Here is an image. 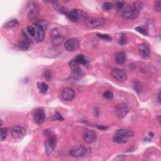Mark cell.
<instances>
[{"instance_id":"cell-1","label":"cell","mask_w":161,"mask_h":161,"mask_svg":"<svg viewBox=\"0 0 161 161\" xmlns=\"http://www.w3.org/2000/svg\"><path fill=\"white\" fill-rule=\"evenodd\" d=\"M142 7L143 3L142 1H135L124 10L123 16L125 19H134L138 16Z\"/></svg>"},{"instance_id":"cell-2","label":"cell","mask_w":161,"mask_h":161,"mask_svg":"<svg viewBox=\"0 0 161 161\" xmlns=\"http://www.w3.org/2000/svg\"><path fill=\"white\" fill-rule=\"evenodd\" d=\"M64 38L65 37L59 28H54L52 30L51 32V40L53 45L57 46L62 44Z\"/></svg>"},{"instance_id":"cell-3","label":"cell","mask_w":161,"mask_h":161,"mask_svg":"<svg viewBox=\"0 0 161 161\" xmlns=\"http://www.w3.org/2000/svg\"><path fill=\"white\" fill-rule=\"evenodd\" d=\"M79 45L80 43L77 38H71L66 42L64 47L68 52H75L79 47Z\"/></svg>"},{"instance_id":"cell-4","label":"cell","mask_w":161,"mask_h":161,"mask_svg":"<svg viewBox=\"0 0 161 161\" xmlns=\"http://www.w3.org/2000/svg\"><path fill=\"white\" fill-rule=\"evenodd\" d=\"M105 23V20L103 18H89L86 20V25L90 28H97L101 27Z\"/></svg>"},{"instance_id":"cell-5","label":"cell","mask_w":161,"mask_h":161,"mask_svg":"<svg viewBox=\"0 0 161 161\" xmlns=\"http://www.w3.org/2000/svg\"><path fill=\"white\" fill-rule=\"evenodd\" d=\"M128 112H129V109L127 105L125 103H120L114 108V113L120 119L124 118L128 114Z\"/></svg>"},{"instance_id":"cell-6","label":"cell","mask_w":161,"mask_h":161,"mask_svg":"<svg viewBox=\"0 0 161 161\" xmlns=\"http://www.w3.org/2000/svg\"><path fill=\"white\" fill-rule=\"evenodd\" d=\"M112 76L114 79L120 82H123L127 80V76L124 71L120 68L115 67L112 70Z\"/></svg>"},{"instance_id":"cell-7","label":"cell","mask_w":161,"mask_h":161,"mask_svg":"<svg viewBox=\"0 0 161 161\" xmlns=\"http://www.w3.org/2000/svg\"><path fill=\"white\" fill-rule=\"evenodd\" d=\"M138 52L140 57L144 59H147L151 55V49L146 43H142L138 45Z\"/></svg>"},{"instance_id":"cell-8","label":"cell","mask_w":161,"mask_h":161,"mask_svg":"<svg viewBox=\"0 0 161 161\" xmlns=\"http://www.w3.org/2000/svg\"><path fill=\"white\" fill-rule=\"evenodd\" d=\"M56 143V139L54 137L49 138L45 142V152L47 156L51 155L55 149Z\"/></svg>"},{"instance_id":"cell-9","label":"cell","mask_w":161,"mask_h":161,"mask_svg":"<svg viewBox=\"0 0 161 161\" xmlns=\"http://www.w3.org/2000/svg\"><path fill=\"white\" fill-rule=\"evenodd\" d=\"M83 137L84 140L87 144H92L93 143L96 139V134L93 130L87 129L84 130Z\"/></svg>"},{"instance_id":"cell-10","label":"cell","mask_w":161,"mask_h":161,"mask_svg":"<svg viewBox=\"0 0 161 161\" xmlns=\"http://www.w3.org/2000/svg\"><path fill=\"white\" fill-rule=\"evenodd\" d=\"M28 16L30 19L35 18L38 13V8L35 2H30L27 8Z\"/></svg>"},{"instance_id":"cell-11","label":"cell","mask_w":161,"mask_h":161,"mask_svg":"<svg viewBox=\"0 0 161 161\" xmlns=\"http://www.w3.org/2000/svg\"><path fill=\"white\" fill-rule=\"evenodd\" d=\"M86 149L83 145H79L70 151V154L71 156H73L74 157H81L84 156L86 153Z\"/></svg>"},{"instance_id":"cell-12","label":"cell","mask_w":161,"mask_h":161,"mask_svg":"<svg viewBox=\"0 0 161 161\" xmlns=\"http://www.w3.org/2000/svg\"><path fill=\"white\" fill-rule=\"evenodd\" d=\"M83 12L81 10H73L69 13L67 16L71 21L77 22V21L80 20V18L84 16V15H83Z\"/></svg>"},{"instance_id":"cell-13","label":"cell","mask_w":161,"mask_h":161,"mask_svg":"<svg viewBox=\"0 0 161 161\" xmlns=\"http://www.w3.org/2000/svg\"><path fill=\"white\" fill-rule=\"evenodd\" d=\"M26 134V130L22 127L15 126L13 128L12 130V135L13 138H21L23 137Z\"/></svg>"},{"instance_id":"cell-14","label":"cell","mask_w":161,"mask_h":161,"mask_svg":"<svg viewBox=\"0 0 161 161\" xmlns=\"http://www.w3.org/2000/svg\"><path fill=\"white\" fill-rule=\"evenodd\" d=\"M45 119V114L44 110L42 109H37L35 111L34 114V120L35 123L40 125L44 122Z\"/></svg>"},{"instance_id":"cell-15","label":"cell","mask_w":161,"mask_h":161,"mask_svg":"<svg viewBox=\"0 0 161 161\" xmlns=\"http://www.w3.org/2000/svg\"><path fill=\"white\" fill-rule=\"evenodd\" d=\"M75 96L74 91L72 88H66L62 92V97L66 101H71Z\"/></svg>"},{"instance_id":"cell-16","label":"cell","mask_w":161,"mask_h":161,"mask_svg":"<svg viewBox=\"0 0 161 161\" xmlns=\"http://www.w3.org/2000/svg\"><path fill=\"white\" fill-rule=\"evenodd\" d=\"M30 40H30V38L27 36V35L25 34H23V37L20 41L18 44V47L21 49L26 51V50L28 49L30 47Z\"/></svg>"},{"instance_id":"cell-17","label":"cell","mask_w":161,"mask_h":161,"mask_svg":"<svg viewBox=\"0 0 161 161\" xmlns=\"http://www.w3.org/2000/svg\"><path fill=\"white\" fill-rule=\"evenodd\" d=\"M53 7L57 12H59L60 13L64 14V15H65L66 16H67L68 14L69 13V12L66 8H65V7L62 6L61 5H60L59 3L57 2H53Z\"/></svg>"},{"instance_id":"cell-18","label":"cell","mask_w":161,"mask_h":161,"mask_svg":"<svg viewBox=\"0 0 161 161\" xmlns=\"http://www.w3.org/2000/svg\"><path fill=\"white\" fill-rule=\"evenodd\" d=\"M83 75H84L83 71H82L81 68L79 67L78 69L73 71V72L70 74L69 79H72L74 80H78L83 77Z\"/></svg>"},{"instance_id":"cell-19","label":"cell","mask_w":161,"mask_h":161,"mask_svg":"<svg viewBox=\"0 0 161 161\" xmlns=\"http://www.w3.org/2000/svg\"><path fill=\"white\" fill-rule=\"evenodd\" d=\"M45 37V30L40 27H37L36 34H35V39L37 42H41L44 40Z\"/></svg>"},{"instance_id":"cell-20","label":"cell","mask_w":161,"mask_h":161,"mask_svg":"<svg viewBox=\"0 0 161 161\" xmlns=\"http://www.w3.org/2000/svg\"><path fill=\"white\" fill-rule=\"evenodd\" d=\"M116 135L123 136L125 137H132L134 136V132L129 129H120L117 130L115 132Z\"/></svg>"},{"instance_id":"cell-21","label":"cell","mask_w":161,"mask_h":161,"mask_svg":"<svg viewBox=\"0 0 161 161\" xmlns=\"http://www.w3.org/2000/svg\"><path fill=\"white\" fill-rule=\"evenodd\" d=\"M113 141L114 142L117 143V144H125V143H127L128 141V137H123V136L116 135L113 137Z\"/></svg>"},{"instance_id":"cell-22","label":"cell","mask_w":161,"mask_h":161,"mask_svg":"<svg viewBox=\"0 0 161 161\" xmlns=\"http://www.w3.org/2000/svg\"><path fill=\"white\" fill-rule=\"evenodd\" d=\"M37 88H38L40 92L42 94H45L47 91L49 89V86L45 82H41V83H37Z\"/></svg>"},{"instance_id":"cell-23","label":"cell","mask_w":161,"mask_h":161,"mask_svg":"<svg viewBox=\"0 0 161 161\" xmlns=\"http://www.w3.org/2000/svg\"><path fill=\"white\" fill-rule=\"evenodd\" d=\"M35 24L37 27L42 28H43V29H44L45 30L46 29H47V28L48 27L49 22L47 20H38V21H35Z\"/></svg>"},{"instance_id":"cell-24","label":"cell","mask_w":161,"mask_h":161,"mask_svg":"<svg viewBox=\"0 0 161 161\" xmlns=\"http://www.w3.org/2000/svg\"><path fill=\"white\" fill-rule=\"evenodd\" d=\"M125 59H126V56L125 53L123 52H119L116 56L115 62L119 64H121L125 62Z\"/></svg>"},{"instance_id":"cell-25","label":"cell","mask_w":161,"mask_h":161,"mask_svg":"<svg viewBox=\"0 0 161 161\" xmlns=\"http://www.w3.org/2000/svg\"><path fill=\"white\" fill-rule=\"evenodd\" d=\"M19 22L17 20H12L6 23L5 24V28H13L15 27H16L17 25H18Z\"/></svg>"},{"instance_id":"cell-26","label":"cell","mask_w":161,"mask_h":161,"mask_svg":"<svg viewBox=\"0 0 161 161\" xmlns=\"http://www.w3.org/2000/svg\"><path fill=\"white\" fill-rule=\"evenodd\" d=\"M75 59L77 60V62L79 63V64L86 65V64H88V60L84 57V55L83 54L77 55L76 57H75Z\"/></svg>"},{"instance_id":"cell-27","label":"cell","mask_w":161,"mask_h":161,"mask_svg":"<svg viewBox=\"0 0 161 161\" xmlns=\"http://www.w3.org/2000/svg\"><path fill=\"white\" fill-rule=\"evenodd\" d=\"M69 66L71 69H72L73 71H74L79 67V63L77 62V60L74 58L73 60H71V61L69 62Z\"/></svg>"},{"instance_id":"cell-28","label":"cell","mask_w":161,"mask_h":161,"mask_svg":"<svg viewBox=\"0 0 161 161\" xmlns=\"http://www.w3.org/2000/svg\"><path fill=\"white\" fill-rule=\"evenodd\" d=\"M8 134V130L6 128H2L0 130V140L3 141L5 140Z\"/></svg>"},{"instance_id":"cell-29","label":"cell","mask_w":161,"mask_h":161,"mask_svg":"<svg viewBox=\"0 0 161 161\" xmlns=\"http://www.w3.org/2000/svg\"><path fill=\"white\" fill-rule=\"evenodd\" d=\"M97 36L100 38L102 40H105V41H107V42H111L112 41V38L111 37H110L108 35H106V34H99L97 33Z\"/></svg>"},{"instance_id":"cell-30","label":"cell","mask_w":161,"mask_h":161,"mask_svg":"<svg viewBox=\"0 0 161 161\" xmlns=\"http://www.w3.org/2000/svg\"><path fill=\"white\" fill-rule=\"evenodd\" d=\"M36 29L32 26H28L27 28V32H28V34L30 35H31L32 37H35V34H36Z\"/></svg>"},{"instance_id":"cell-31","label":"cell","mask_w":161,"mask_h":161,"mask_svg":"<svg viewBox=\"0 0 161 161\" xmlns=\"http://www.w3.org/2000/svg\"><path fill=\"white\" fill-rule=\"evenodd\" d=\"M113 6L114 5L112 4V3H111L110 2H106L103 5L102 8L104 11H109L110 10L113 9Z\"/></svg>"},{"instance_id":"cell-32","label":"cell","mask_w":161,"mask_h":161,"mask_svg":"<svg viewBox=\"0 0 161 161\" xmlns=\"http://www.w3.org/2000/svg\"><path fill=\"white\" fill-rule=\"evenodd\" d=\"M103 96L106 99H113V97H114V95L113 92L111 91H105L103 95Z\"/></svg>"},{"instance_id":"cell-33","label":"cell","mask_w":161,"mask_h":161,"mask_svg":"<svg viewBox=\"0 0 161 161\" xmlns=\"http://www.w3.org/2000/svg\"><path fill=\"white\" fill-rule=\"evenodd\" d=\"M127 43V37L125 35L122 34L120 36L119 40V44L121 45H124Z\"/></svg>"},{"instance_id":"cell-34","label":"cell","mask_w":161,"mask_h":161,"mask_svg":"<svg viewBox=\"0 0 161 161\" xmlns=\"http://www.w3.org/2000/svg\"><path fill=\"white\" fill-rule=\"evenodd\" d=\"M135 30L137 31L139 33H140L143 34L144 35H148V32L144 28H143L142 27H137L135 28Z\"/></svg>"},{"instance_id":"cell-35","label":"cell","mask_w":161,"mask_h":161,"mask_svg":"<svg viewBox=\"0 0 161 161\" xmlns=\"http://www.w3.org/2000/svg\"><path fill=\"white\" fill-rule=\"evenodd\" d=\"M154 8L157 12H160V11H161V1H157L155 3Z\"/></svg>"},{"instance_id":"cell-36","label":"cell","mask_w":161,"mask_h":161,"mask_svg":"<svg viewBox=\"0 0 161 161\" xmlns=\"http://www.w3.org/2000/svg\"><path fill=\"white\" fill-rule=\"evenodd\" d=\"M125 5V1H118L116 3V7L119 10H121Z\"/></svg>"},{"instance_id":"cell-37","label":"cell","mask_w":161,"mask_h":161,"mask_svg":"<svg viewBox=\"0 0 161 161\" xmlns=\"http://www.w3.org/2000/svg\"><path fill=\"white\" fill-rule=\"evenodd\" d=\"M44 77L47 80H49L51 77V74L49 71H45L44 73Z\"/></svg>"},{"instance_id":"cell-38","label":"cell","mask_w":161,"mask_h":161,"mask_svg":"<svg viewBox=\"0 0 161 161\" xmlns=\"http://www.w3.org/2000/svg\"><path fill=\"white\" fill-rule=\"evenodd\" d=\"M53 119L54 120H63V119L62 118L61 115L58 113H55V115L53 116Z\"/></svg>"},{"instance_id":"cell-39","label":"cell","mask_w":161,"mask_h":161,"mask_svg":"<svg viewBox=\"0 0 161 161\" xmlns=\"http://www.w3.org/2000/svg\"><path fill=\"white\" fill-rule=\"evenodd\" d=\"M98 128H99V130H105V129H106V128H107L106 127L103 126V125H101V126H98Z\"/></svg>"},{"instance_id":"cell-40","label":"cell","mask_w":161,"mask_h":161,"mask_svg":"<svg viewBox=\"0 0 161 161\" xmlns=\"http://www.w3.org/2000/svg\"><path fill=\"white\" fill-rule=\"evenodd\" d=\"M160 92L159 91V94H158V99H159V102H160Z\"/></svg>"},{"instance_id":"cell-41","label":"cell","mask_w":161,"mask_h":161,"mask_svg":"<svg viewBox=\"0 0 161 161\" xmlns=\"http://www.w3.org/2000/svg\"><path fill=\"white\" fill-rule=\"evenodd\" d=\"M157 119H158V121H159V123H160V115H159L158 117H157Z\"/></svg>"}]
</instances>
